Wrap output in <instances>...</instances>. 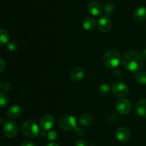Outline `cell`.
I'll return each instance as SVG.
<instances>
[{
    "mask_svg": "<svg viewBox=\"0 0 146 146\" xmlns=\"http://www.w3.org/2000/svg\"><path fill=\"white\" fill-rule=\"evenodd\" d=\"M122 64L131 72L138 73L143 66V59L138 51L131 50L124 54L122 58Z\"/></svg>",
    "mask_w": 146,
    "mask_h": 146,
    "instance_id": "6da1fadb",
    "label": "cell"
},
{
    "mask_svg": "<svg viewBox=\"0 0 146 146\" xmlns=\"http://www.w3.org/2000/svg\"><path fill=\"white\" fill-rule=\"evenodd\" d=\"M104 64L107 68L115 69L118 67L121 62L120 53L115 50H109L105 53L103 58Z\"/></svg>",
    "mask_w": 146,
    "mask_h": 146,
    "instance_id": "7a4b0ae2",
    "label": "cell"
},
{
    "mask_svg": "<svg viewBox=\"0 0 146 146\" xmlns=\"http://www.w3.org/2000/svg\"><path fill=\"white\" fill-rule=\"evenodd\" d=\"M21 132L27 137H36L39 134V127L33 120H27L22 125Z\"/></svg>",
    "mask_w": 146,
    "mask_h": 146,
    "instance_id": "3957f363",
    "label": "cell"
},
{
    "mask_svg": "<svg viewBox=\"0 0 146 146\" xmlns=\"http://www.w3.org/2000/svg\"><path fill=\"white\" fill-rule=\"evenodd\" d=\"M58 125L62 130L70 131L76 128V120L74 116L71 115H65L59 119Z\"/></svg>",
    "mask_w": 146,
    "mask_h": 146,
    "instance_id": "277c9868",
    "label": "cell"
},
{
    "mask_svg": "<svg viewBox=\"0 0 146 146\" xmlns=\"http://www.w3.org/2000/svg\"><path fill=\"white\" fill-rule=\"evenodd\" d=\"M3 133L7 137H14L18 133V125L17 123L12 120H8L4 123L3 125Z\"/></svg>",
    "mask_w": 146,
    "mask_h": 146,
    "instance_id": "5b68a950",
    "label": "cell"
},
{
    "mask_svg": "<svg viewBox=\"0 0 146 146\" xmlns=\"http://www.w3.org/2000/svg\"><path fill=\"white\" fill-rule=\"evenodd\" d=\"M112 92L116 97H125L129 92V88L125 83L122 82H116L113 85Z\"/></svg>",
    "mask_w": 146,
    "mask_h": 146,
    "instance_id": "8992f818",
    "label": "cell"
},
{
    "mask_svg": "<svg viewBox=\"0 0 146 146\" xmlns=\"http://www.w3.org/2000/svg\"><path fill=\"white\" fill-rule=\"evenodd\" d=\"M55 123V119L51 115H45L39 120V127L41 130H51Z\"/></svg>",
    "mask_w": 146,
    "mask_h": 146,
    "instance_id": "52a82bcc",
    "label": "cell"
},
{
    "mask_svg": "<svg viewBox=\"0 0 146 146\" xmlns=\"http://www.w3.org/2000/svg\"><path fill=\"white\" fill-rule=\"evenodd\" d=\"M132 104L130 100L127 99H121L116 103V110L121 115H127L130 113Z\"/></svg>",
    "mask_w": 146,
    "mask_h": 146,
    "instance_id": "ba28073f",
    "label": "cell"
},
{
    "mask_svg": "<svg viewBox=\"0 0 146 146\" xmlns=\"http://www.w3.org/2000/svg\"><path fill=\"white\" fill-rule=\"evenodd\" d=\"M98 27L102 32H108L112 27V21L109 17H102L98 22Z\"/></svg>",
    "mask_w": 146,
    "mask_h": 146,
    "instance_id": "9c48e42d",
    "label": "cell"
},
{
    "mask_svg": "<svg viewBox=\"0 0 146 146\" xmlns=\"http://www.w3.org/2000/svg\"><path fill=\"white\" fill-rule=\"evenodd\" d=\"M88 9L90 14H92L93 16H95V17L101 16L104 12V9H103L102 6L98 1H92V2L88 4Z\"/></svg>",
    "mask_w": 146,
    "mask_h": 146,
    "instance_id": "30bf717a",
    "label": "cell"
},
{
    "mask_svg": "<svg viewBox=\"0 0 146 146\" xmlns=\"http://www.w3.org/2000/svg\"><path fill=\"white\" fill-rule=\"evenodd\" d=\"M130 137H131V133L126 127H121L117 130L116 137L120 142L125 143L129 140Z\"/></svg>",
    "mask_w": 146,
    "mask_h": 146,
    "instance_id": "8fae6325",
    "label": "cell"
},
{
    "mask_svg": "<svg viewBox=\"0 0 146 146\" xmlns=\"http://www.w3.org/2000/svg\"><path fill=\"white\" fill-rule=\"evenodd\" d=\"M85 77V71L81 67H75L70 72V77L74 81H80Z\"/></svg>",
    "mask_w": 146,
    "mask_h": 146,
    "instance_id": "7c38bea8",
    "label": "cell"
},
{
    "mask_svg": "<svg viewBox=\"0 0 146 146\" xmlns=\"http://www.w3.org/2000/svg\"><path fill=\"white\" fill-rule=\"evenodd\" d=\"M135 111L139 117L146 118V99H141L137 102Z\"/></svg>",
    "mask_w": 146,
    "mask_h": 146,
    "instance_id": "4fadbf2b",
    "label": "cell"
},
{
    "mask_svg": "<svg viewBox=\"0 0 146 146\" xmlns=\"http://www.w3.org/2000/svg\"><path fill=\"white\" fill-rule=\"evenodd\" d=\"M134 19L137 21H144L146 19V8L145 7H138L133 12Z\"/></svg>",
    "mask_w": 146,
    "mask_h": 146,
    "instance_id": "5bb4252c",
    "label": "cell"
},
{
    "mask_svg": "<svg viewBox=\"0 0 146 146\" xmlns=\"http://www.w3.org/2000/svg\"><path fill=\"white\" fill-rule=\"evenodd\" d=\"M96 21L95 19L91 17H88L84 20L83 27L87 31H92L96 28Z\"/></svg>",
    "mask_w": 146,
    "mask_h": 146,
    "instance_id": "9a60e30c",
    "label": "cell"
},
{
    "mask_svg": "<svg viewBox=\"0 0 146 146\" xmlns=\"http://www.w3.org/2000/svg\"><path fill=\"white\" fill-rule=\"evenodd\" d=\"M21 108L19 105H12L9 108L8 111H7V115L10 118H17L19 116L21 115Z\"/></svg>",
    "mask_w": 146,
    "mask_h": 146,
    "instance_id": "2e32d148",
    "label": "cell"
},
{
    "mask_svg": "<svg viewBox=\"0 0 146 146\" xmlns=\"http://www.w3.org/2000/svg\"><path fill=\"white\" fill-rule=\"evenodd\" d=\"M78 122H79V124L81 126L87 127V126H89L92 124L93 117L91 115L88 114V113H84L79 117Z\"/></svg>",
    "mask_w": 146,
    "mask_h": 146,
    "instance_id": "e0dca14e",
    "label": "cell"
},
{
    "mask_svg": "<svg viewBox=\"0 0 146 146\" xmlns=\"http://www.w3.org/2000/svg\"><path fill=\"white\" fill-rule=\"evenodd\" d=\"M9 34L4 29H0V45L8 44Z\"/></svg>",
    "mask_w": 146,
    "mask_h": 146,
    "instance_id": "ac0fdd59",
    "label": "cell"
},
{
    "mask_svg": "<svg viewBox=\"0 0 146 146\" xmlns=\"http://www.w3.org/2000/svg\"><path fill=\"white\" fill-rule=\"evenodd\" d=\"M104 12H105L106 15L107 17L108 16H111L115 11V6L113 3L108 2L105 4L104 6Z\"/></svg>",
    "mask_w": 146,
    "mask_h": 146,
    "instance_id": "d6986e66",
    "label": "cell"
},
{
    "mask_svg": "<svg viewBox=\"0 0 146 146\" xmlns=\"http://www.w3.org/2000/svg\"><path fill=\"white\" fill-rule=\"evenodd\" d=\"M9 97L8 94L5 92H0V107H7V104H9Z\"/></svg>",
    "mask_w": 146,
    "mask_h": 146,
    "instance_id": "ffe728a7",
    "label": "cell"
},
{
    "mask_svg": "<svg viewBox=\"0 0 146 146\" xmlns=\"http://www.w3.org/2000/svg\"><path fill=\"white\" fill-rule=\"evenodd\" d=\"M135 80L137 82L142 85H146V72H138L135 76Z\"/></svg>",
    "mask_w": 146,
    "mask_h": 146,
    "instance_id": "44dd1931",
    "label": "cell"
},
{
    "mask_svg": "<svg viewBox=\"0 0 146 146\" xmlns=\"http://www.w3.org/2000/svg\"><path fill=\"white\" fill-rule=\"evenodd\" d=\"M99 92L101 94L103 95H106V94H108L110 92V86L108 84H103L100 86Z\"/></svg>",
    "mask_w": 146,
    "mask_h": 146,
    "instance_id": "7402d4cb",
    "label": "cell"
},
{
    "mask_svg": "<svg viewBox=\"0 0 146 146\" xmlns=\"http://www.w3.org/2000/svg\"><path fill=\"white\" fill-rule=\"evenodd\" d=\"M7 47H8V49L9 51L11 52H15L17 50V48H18V46H17V44L15 42H10L8 43L7 44Z\"/></svg>",
    "mask_w": 146,
    "mask_h": 146,
    "instance_id": "603a6c76",
    "label": "cell"
},
{
    "mask_svg": "<svg viewBox=\"0 0 146 146\" xmlns=\"http://www.w3.org/2000/svg\"><path fill=\"white\" fill-rule=\"evenodd\" d=\"M76 146H88V143L84 139H80L76 141Z\"/></svg>",
    "mask_w": 146,
    "mask_h": 146,
    "instance_id": "cb8c5ba5",
    "label": "cell"
},
{
    "mask_svg": "<svg viewBox=\"0 0 146 146\" xmlns=\"http://www.w3.org/2000/svg\"><path fill=\"white\" fill-rule=\"evenodd\" d=\"M1 87H2V88L4 89L5 91H9V90H11V85L10 83L4 82V84L1 85Z\"/></svg>",
    "mask_w": 146,
    "mask_h": 146,
    "instance_id": "d4e9b609",
    "label": "cell"
},
{
    "mask_svg": "<svg viewBox=\"0 0 146 146\" xmlns=\"http://www.w3.org/2000/svg\"><path fill=\"white\" fill-rule=\"evenodd\" d=\"M56 133L55 131H51L49 133H48V139L51 140H54L56 138Z\"/></svg>",
    "mask_w": 146,
    "mask_h": 146,
    "instance_id": "484cf974",
    "label": "cell"
},
{
    "mask_svg": "<svg viewBox=\"0 0 146 146\" xmlns=\"http://www.w3.org/2000/svg\"><path fill=\"white\" fill-rule=\"evenodd\" d=\"M5 67H6L5 62H4V60H3V59L0 58V72H2L3 70H4Z\"/></svg>",
    "mask_w": 146,
    "mask_h": 146,
    "instance_id": "4316f807",
    "label": "cell"
},
{
    "mask_svg": "<svg viewBox=\"0 0 146 146\" xmlns=\"http://www.w3.org/2000/svg\"><path fill=\"white\" fill-rule=\"evenodd\" d=\"M21 146H36V145L34 143H32V142L29 141V140H26V141L23 142V143H21Z\"/></svg>",
    "mask_w": 146,
    "mask_h": 146,
    "instance_id": "83f0119b",
    "label": "cell"
},
{
    "mask_svg": "<svg viewBox=\"0 0 146 146\" xmlns=\"http://www.w3.org/2000/svg\"><path fill=\"white\" fill-rule=\"evenodd\" d=\"M141 55H142V57L143 60H145L146 61V49H145V50H143L142 52V54H141Z\"/></svg>",
    "mask_w": 146,
    "mask_h": 146,
    "instance_id": "f1b7e54d",
    "label": "cell"
},
{
    "mask_svg": "<svg viewBox=\"0 0 146 146\" xmlns=\"http://www.w3.org/2000/svg\"><path fill=\"white\" fill-rule=\"evenodd\" d=\"M47 146H60V145L58 144H57V143H48V145H47Z\"/></svg>",
    "mask_w": 146,
    "mask_h": 146,
    "instance_id": "f546056e",
    "label": "cell"
},
{
    "mask_svg": "<svg viewBox=\"0 0 146 146\" xmlns=\"http://www.w3.org/2000/svg\"><path fill=\"white\" fill-rule=\"evenodd\" d=\"M1 85H2V84H1V81H0V89L1 88Z\"/></svg>",
    "mask_w": 146,
    "mask_h": 146,
    "instance_id": "4dcf8cb0",
    "label": "cell"
}]
</instances>
